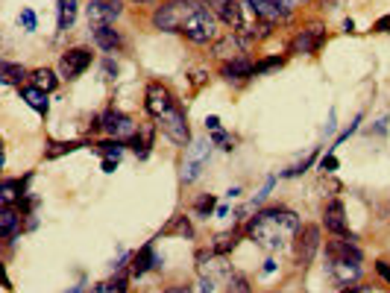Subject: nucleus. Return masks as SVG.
I'll list each match as a JSON object with an SVG mask.
<instances>
[{"label":"nucleus","mask_w":390,"mask_h":293,"mask_svg":"<svg viewBox=\"0 0 390 293\" xmlns=\"http://www.w3.org/2000/svg\"><path fill=\"white\" fill-rule=\"evenodd\" d=\"M299 229H302V223L294 211L282 209V205H273V209H261L250 220L247 235H250V240L259 243L261 249L276 252V249L288 247V243L297 238Z\"/></svg>","instance_id":"1"},{"label":"nucleus","mask_w":390,"mask_h":293,"mask_svg":"<svg viewBox=\"0 0 390 293\" xmlns=\"http://www.w3.org/2000/svg\"><path fill=\"white\" fill-rule=\"evenodd\" d=\"M200 6L203 3H197V0H167L153 12V27L162 32H182V27Z\"/></svg>","instance_id":"2"},{"label":"nucleus","mask_w":390,"mask_h":293,"mask_svg":"<svg viewBox=\"0 0 390 293\" xmlns=\"http://www.w3.org/2000/svg\"><path fill=\"white\" fill-rule=\"evenodd\" d=\"M182 35H185L188 41H194V44H209V41H214L217 39V18H214V12L200 6L188 18L185 27H182Z\"/></svg>","instance_id":"3"},{"label":"nucleus","mask_w":390,"mask_h":293,"mask_svg":"<svg viewBox=\"0 0 390 293\" xmlns=\"http://www.w3.org/2000/svg\"><path fill=\"white\" fill-rule=\"evenodd\" d=\"M317 249H320V229L317 226H302L294 238V255H297V264L306 270V267L314 261Z\"/></svg>","instance_id":"4"},{"label":"nucleus","mask_w":390,"mask_h":293,"mask_svg":"<svg viewBox=\"0 0 390 293\" xmlns=\"http://www.w3.org/2000/svg\"><path fill=\"white\" fill-rule=\"evenodd\" d=\"M158 129H162L165 135L174 141V144H179V146H185V144L191 141V129H188V124H185V112H182L179 103L170 108L165 117H158Z\"/></svg>","instance_id":"5"},{"label":"nucleus","mask_w":390,"mask_h":293,"mask_svg":"<svg viewBox=\"0 0 390 293\" xmlns=\"http://www.w3.org/2000/svg\"><path fill=\"white\" fill-rule=\"evenodd\" d=\"M124 12V3L120 0H91L85 6V15H89V27H112V23L120 18Z\"/></svg>","instance_id":"6"},{"label":"nucleus","mask_w":390,"mask_h":293,"mask_svg":"<svg viewBox=\"0 0 390 293\" xmlns=\"http://www.w3.org/2000/svg\"><path fill=\"white\" fill-rule=\"evenodd\" d=\"M209 150H212V141H205V138H197L188 146L185 167H182V182H194L203 173V164L209 162Z\"/></svg>","instance_id":"7"},{"label":"nucleus","mask_w":390,"mask_h":293,"mask_svg":"<svg viewBox=\"0 0 390 293\" xmlns=\"http://www.w3.org/2000/svg\"><path fill=\"white\" fill-rule=\"evenodd\" d=\"M103 129L112 138H118V141H132L138 135V124H136V120H132L129 115H124V112H115V108L103 115Z\"/></svg>","instance_id":"8"},{"label":"nucleus","mask_w":390,"mask_h":293,"mask_svg":"<svg viewBox=\"0 0 390 293\" xmlns=\"http://www.w3.org/2000/svg\"><path fill=\"white\" fill-rule=\"evenodd\" d=\"M144 106H147V112L158 120V117H165L170 108L176 106V100L170 97V91L165 88L162 82H150L147 85V91H144Z\"/></svg>","instance_id":"9"},{"label":"nucleus","mask_w":390,"mask_h":293,"mask_svg":"<svg viewBox=\"0 0 390 293\" xmlns=\"http://www.w3.org/2000/svg\"><path fill=\"white\" fill-rule=\"evenodd\" d=\"M89 65H91V50H85V47H71V50H65L62 59H59V70H62L65 79L82 77Z\"/></svg>","instance_id":"10"},{"label":"nucleus","mask_w":390,"mask_h":293,"mask_svg":"<svg viewBox=\"0 0 390 293\" xmlns=\"http://www.w3.org/2000/svg\"><path fill=\"white\" fill-rule=\"evenodd\" d=\"M252 12L255 18H261L264 23H276V21H285L290 15V3L288 0H243Z\"/></svg>","instance_id":"11"},{"label":"nucleus","mask_w":390,"mask_h":293,"mask_svg":"<svg viewBox=\"0 0 390 293\" xmlns=\"http://www.w3.org/2000/svg\"><path fill=\"white\" fill-rule=\"evenodd\" d=\"M326 258L328 261H358L361 264V249L355 247V235H346L340 240H328L326 243Z\"/></svg>","instance_id":"12"},{"label":"nucleus","mask_w":390,"mask_h":293,"mask_svg":"<svg viewBox=\"0 0 390 293\" xmlns=\"http://www.w3.org/2000/svg\"><path fill=\"white\" fill-rule=\"evenodd\" d=\"M323 41H326V32L320 30V27H308V30H302V32H297V39L290 41V53H306V56H314L317 50L323 47Z\"/></svg>","instance_id":"13"},{"label":"nucleus","mask_w":390,"mask_h":293,"mask_svg":"<svg viewBox=\"0 0 390 293\" xmlns=\"http://www.w3.org/2000/svg\"><path fill=\"white\" fill-rule=\"evenodd\" d=\"M323 226H326V231H332V235H337V238H346L349 235V229H346V211H344V202H340V200H332V202L326 205Z\"/></svg>","instance_id":"14"},{"label":"nucleus","mask_w":390,"mask_h":293,"mask_svg":"<svg viewBox=\"0 0 390 293\" xmlns=\"http://www.w3.org/2000/svg\"><path fill=\"white\" fill-rule=\"evenodd\" d=\"M328 273H332V278L337 285H352L361 278V264L358 261H328Z\"/></svg>","instance_id":"15"},{"label":"nucleus","mask_w":390,"mask_h":293,"mask_svg":"<svg viewBox=\"0 0 390 293\" xmlns=\"http://www.w3.org/2000/svg\"><path fill=\"white\" fill-rule=\"evenodd\" d=\"M221 73H223V79H229V82H243V79L255 77V65L250 62L247 56H238V59H229Z\"/></svg>","instance_id":"16"},{"label":"nucleus","mask_w":390,"mask_h":293,"mask_svg":"<svg viewBox=\"0 0 390 293\" xmlns=\"http://www.w3.org/2000/svg\"><path fill=\"white\" fill-rule=\"evenodd\" d=\"M217 15H221V21L226 23V27H232V32H241L247 30V21H243V6L241 0H226V3L217 9Z\"/></svg>","instance_id":"17"},{"label":"nucleus","mask_w":390,"mask_h":293,"mask_svg":"<svg viewBox=\"0 0 390 293\" xmlns=\"http://www.w3.org/2000/svg\"><path fill=\"white\" fill-rule=\"evenodd\" d=\"M153 267H158V255L153 252V243H144V247L132 255V264H129V273L132 276H144L147 270H153Z\"/></svg>","instance_id":"18"},{"label":"nucleus","mask_w":390,"mask_h":293,"mask_svg":"<svg viewBox=\"0 0 390 293\" xmlns=\"http://www.w3.org/2000/svg\"><path fill=\"white\" fill-rule=\"evenodd\" d=\"M21 209L18 205H0V238L9 240L21 229Z\"/></svg>","instance_id":"19"},{"label":"nucleus","mask_w":390,"mask_h":293,"mask_svg":"<svg viewBox=\"0 0 390 293\" xmlns=\"http://www.w3.org/2000/svg\"><path fill=\"white\" fill-rule=\"evenodd\" d=\"M94 44L106 53H118L124 47V39H120V32L115 27H94Z\"/></svg>","instance_id":"20"},{"label":"nucleus","mask_w":390,"mask_h":293,"mask_svg":"<svg viewBox=\"0 0 390 293\" xmlns=\"http://www.w3.org/2000/svg\"><path fill=\"white\" fill-rule=\"evenodd\" d=\"M18 91H21V100L27 103L30 108H35V112L47 115V106H50V103H47V94H44L41 88H35V85H21Z\"/></svg>","instance_id":"21"},{"label":"nucleus","mask_w":390,"mask_h":293,"mask_svg":"<svg viewBox=\"0 0 390 293\" xmlns=\"http://www.w3.org/2000/svg\"><path fill=\"white\" fill-rule=\"evenodd\" d=\"M167 235H176V238H194L191 220H188V217H182V214H176V217L162 229V238H167Z\"/></svg>","instance_id":"22"},{"label":"nucleus","mask_w":390,"mask_h":293,"mask_svg":"<svg viewBox=\"0 0 390 293\" xmlns=\"http://www.w3.org/2000/svg\"><path fill=\"white\" fill-rule=\"evenodd\" d=\"M77 6L80 0H59V30H71V23L77 21Z\"/></svg>","instance_id":"23"},{"label":"nucleus","mask_w":390,"mask_h":293,"mask_svg":"<svg viewBox=\"0 0 390 293\" xmlns=\"http://www.w3.org/2000/svg\"><path fill=\"white\" fill-rule=\"evenodd\" d=\"M214 53L221 56V59H238V56H241V41L235 39L232 32H229L226 39H221V41L214 44Z\"/></svg>","instance_id":"24"},{"label":"nucleus","mask_w":390,"mask_h":293,"mask_svg":"<svg viewBox=\"0 0 390 293\" xmlns=\"http://www.w3.org/2000/svg\"><path fill=\"white\" fill-rule=\"evenodd\" d=\"M32 85L35 88H41L44 94H50L56 88V77H53V70L50 68H39V70H32Z\"/></svg>","instance_id":"25"},{"label":"nucleus","mask_w":390,"mask_h":293,"mask_svg":"<svg viewBox=\"0 0 390 293\" xmlns=\"http://www.w3.org/2000/svg\"><path fill=\"white\" fill-rule=\"evenodd\" d=\"M129 146L136 150L138 158H147V155H150V146H153V129H147V132L138 129V135L129 141Z\"/></svg>","instance_id":"26"},{"label":"nucleus","mask_w":390,"mask_h":293,"mask_svg":"<svg viewBox=\"0 0 390 293\" xmlns=\"http://www.w3.org/2000/svg\"><path fill=\"white\" fill-rule=\"evenodd\" d=\"M235 243H238V231H223V235L214 238L212 252H214V255H226V252L235 249Z\"/></svg>","instance_id":"27"},{"label":"nucleus","mask_w":390,"mask_h":293,"mask_svg":"<svg viewBox=\"0 0 390 293\" xmlns=\"http://www.w3.org/2000/svg\"><path fill=\"white\" fill-rule=\"evenodd\" d=\"M24 79H27V68L15 65V62H3V82L6 85H18V88H21Z\"/></svg>","instance_id":"28"},{"label":"nucleus","mask_w":390,"mask_h":293,"mask_svg":"<svg viewBox=\"0 0 390 293\" xmlns=\"http://www.w3.org/2000/svg\"><path fill=\"white\" fill-rule=\"evenodd\" d=\"M97 153H100L103 158H118L120 153H124V141H118V138L100 141V144H97Z\"/></svg>","instance_id":"29"},{"label":"nucleus","mask_w":390,"mask_h":293,"mask_svg":"<svg viewBox=\"0 0 390 293\" xmlns=\"http://www.w3.org/2000/svg\"><path fill=\"white\" fill-rule=\"evenodd\" d=\"M80 141H62V144H50V150H47V158H59V155H65V153H74L80 150Z\"/></svg>","instance_id":"30"},{"label":"nucleus","mask_w":390,"mask_h":293,"mask_svg":"<svg viewBox=\"0 0 390 293\" xmlns=\"http://www.w3.org/2000/svg\"><path fill=\"white\" fill-rule=\"evenodd\" d=\"M229 293H252L250 290V278L241 276V273H232L229 276Z\"/></svg>","instance_id":"31"},{"label":"nucleus","mask_w":390,"mask_h":293,"mask_svg":"<svg viewBox=\"0 0 390 293\" xmlns=\"http://www.w3.org/2000/svg\"><path fill=\"white\" fill-rule=\"evenodd\" d=\"M194 211L203 214V217H209V214L214 211V197H212V193H203V197L194 202Z\"/></svg>","instance_id":"32"},{"label":"nucleus","mask_w":390,"mask_h":293,"mask_svg":"<svg viewBox=\"0 0 390 293\" xmlns=\"http://www.w3.org/2000/svg\"><path fill=\"white\" fill-rule=\"evenodd\" d=\"M314 158H317V153H311L308 158H302L299 164H294V167H290V170H285L282 176H285V179H294V176H299V173H306V170H308V167L314 164Z\"/></svg>","instance_id":"33"},{"label":"nucleus","mask_w":390,"mask_h":293,"mask_svg":"<svg viewBox=\"0 0 390 293\" xmlns=\"http://www.w3.org/2000/svg\"><path fill=\"white\" fill-rule=\"evenodd\" d=\"M285 59H279V56H270V59H261V62H255V73H267V70H273V68H282Z\"/></svg>","instance_id":"34"},{"label":"nucleus","mask_w":390,"mask_h":293,"mask_svg":"<svg viewBox=\"0 0 390 293\" xmlns=\"http://www.w3.org/2000/svg\"><path fill=\"white\" fill-rule=\"evenodd\" d=\"M106 293H127V276L124 273H118L112 282L106 285Z\"/></svg>","instance_id":"35"},{"label":"nucleus","mask_w":390,"mask_h":293,"mask_svg":"<svg viewBox=\"0 0 390 293\" xmlns=\"http://www.w3.org/2000/svg\"><path fill=\"white\" fill-rule=\"evenodd\" d=\"M21 27L27 30V32L35 30V12H32V9H24V12H21Z\"/></svg>","instance_id":"36"},{"label":"nucleus","mask_w":390,"mask_h":293,"mask_svg":"<svg viewBox=\"0 0 390 293\" xmlns=\"http://www.w3.org/2000/svg\"><path fill=\"white\" fill-rule=\"evenodd\" d=\"M320 170H323V173H335V170H337V158H335L332 153H328V155H323Z\"/></svg>","instance_id":"37"},{"label":"nucleus","mask_w":390,"mask_h":293,"mask_svg":"<svg viewBox=\"0 0 390 293\" xmlns=\"http://www.w3.org/2000/svg\"><path fill=\"white\" fill-rule=\"evenodd\" d=\"M214 144H217V146H223V150H232V138H229L226 132H221V129L214 132Z\"/></svg>","instance_id":"38"},{"label":"nucleus","mask_w":390,"mask_h":293,"mask_svg":"<svg viewBox=\"0 0 390 293\" xmlns=\"http://www.w3.org/2000/svg\"><path fill=\"white\" fill-rule=\"evenodd\" d=\"M375 273H379L384 282L390 285V264H387V261H375Z\"/></svg>","instance_id":"39"},{"label":"nucleus","mask_w":390,"mask_h":293,"mask_svg":"<svg viewBox=\"0 0 390 293\" xmlns=\"http://www.w3.org/2000/svg\"><path fill=\"white\" fill-rule=\"evenodd\" d=\"M373 30H375V32H390V15H384V18L375 21V23H373Z\"/></svg>","instance_id":"40"},{"label":"nucleus","mask_w":390,"mask_h":293,"mask_svg":"<svg viewBox=\"0 0 390 293\" xmlns=\"http://www.w3.org/2000/svg\"><path fill=\"white\" fill-rule=\"evenodd\" d=\"M340 293H373V287H367V285H346Z\"/></svg>","instance_id":"41"},{"label":"nucleus","mask_w":390,"mask_h":293,"mask_svg":"<svg viewBox=\"0 0 390 293\" xmlns=\"http://www.w3.org/2000/svg\"><path fill=\"white\" fill-rule=\"evenodd\" d=\"M205 126H209L212 132H217V129H221V117H217V115H209V117H205Z\"/></svg>","instance_id":"42"},{"label":"nucleus","mask_w":390,"mask_h":293,"mask_svg":"<svg viewBox=\"0 0 390 293\" xmlns=\"http://www.w3.org/2000/svg\"><path fill=\"white\" fill-rule=\"evenodd\" d=\"M115 167H118V158H103V170H106V173H115Z\"/></svg>","instance_id":"43"},{"label":"nucleus","mask_w":390,"mask_h":293,"mask_svg":"<svg viewBox=\"0 0 390 293\" xmlns=\"http://www.w3.org/2000/svg\"><path fill=\"white\" fill-rule=\"evenodd\" d=\"M165 293H191V285H174V287H167Z\"/></svg>","instance_id":"44"},{"label":"nucleus","mask_w":390,"mask_h":293,"mask_svg":"<svg viewBox=\"0 0 390 293\" xmlns=\"http://www.w3.org/2000/svg\"><path fill=\"white\" fill-rule=\"evenodd\" d=\"M226 3V0H203V6H214V9H221Z\"/></svg>","instance_id":"45"},{"label":"nucleus","mask_w":390,"mask_h":293,"mask_svg":"<svg viewBox=\"0 0 390 293\" xmlns=\"http://www.w3.org/2000/svg\"><path fill=\"white\" fill-rule=\"evenodd\" d=\"M136 3H156V0H136Z\"/></svg>","instance_id":"46"},{"label":"nucleus","mask_w":390,"mask_h":293,"mask_svg":"<svg viewBox=\"0 0 390 293\" xmlns=\"http://www.w3.org/2000/svg\"><path fill=\"white\" fill-rule=\"evenodd\" d=\"M68 293H82V287H74V290H68Z\"/></svg>","instance_id":"47"}]
</instances>
